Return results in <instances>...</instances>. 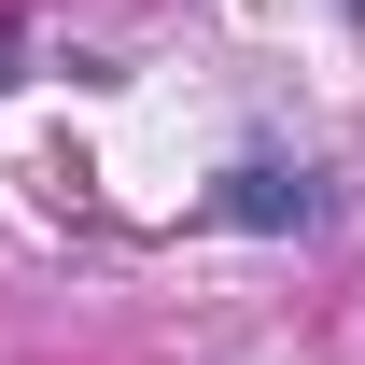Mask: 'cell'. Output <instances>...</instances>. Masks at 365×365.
Here are the masks:
<instances>
[{"label": "cell", "instance_id": "obj_1", "mask_svg": "<svg viewBox=\"0 0 365 365\" xmlns=\"http://www.w3.org/2000/svg\"><path fill=\"white\" fill-rule=\"evenodd\" d=\"M211 225H323V182L281 169V155H253V169L211 182Z\"/></svg>", "mask_w": 365, "mask_h": 365}]
</instances>
